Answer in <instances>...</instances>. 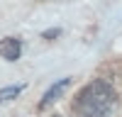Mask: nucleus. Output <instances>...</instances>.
<instances>
[{
    "mask_svg": "<svg viewBox=\"0 0 122 117\" xmlns=\"http://www.w3.org/2000/svg\"><path fill=\"white\" fill-rule=\"evenodd\" d=\"M25 90V85H7V88H0V102H10Z\"/></svg>",
    "mask_w": 122,
    "mask_h": 117,
    "instance_id": "obj_4",
    "label": "nucleus"
},
{
    "mask_svg": "<svg viewBox=\"0 0 122 117\" xmlns=\"http://www.w3.org/2000/svg\"><path fill=\"white\" fill-rule=\"evenodd\" d=\"M20 54H22V44H20V39H15V37L0 39V56H3L5 61H17Z\"/></svg>",
    "mask_w": 122,
    "mask_h": 117,
    "instance_id": "obj_3",
    "label": "nucleus"
},
{
    "mask_svg": "<svg viewBox=\"0 0 122 117\" xmlns=\"http://www.w3.org/2000/svg\"><path fill=\"white\" fill-rule=\"evenodd\" d=\"M59 34H61V29H46V32H44L42 37H44V39H56Z\"/></svg>",
    "mask_w": 122,
    "mask_h": 117,
    "instance_id": "obj_5",
    "label": "nucleus"
},
{
    "mask_svg": "<svg viewBox=\"0 0 122 117\" xmlns=\"http://www.w3.org/2000/svg\"><path fill=\"white\" fill-rule=\"evenodd\" d=\"M71 85V78H59V81L51 85V88H49V90L42 95V102H39V110H44V107L46 105H51L54 100H59V98L61 95H64V90H66V88Z\"/></svg>",
    "mask_w": 122,
    "mask_h": 117,
    "instance_id": "obj_2",
    "label": "nucleus"
},
{
    "mask_svg": "<svg viewBox=\"0 0 122 117\" xmlns=\"http://www.w3.org/2000/svg\"><path fill=\"white\" fill-rule=\"evenodd\" d=\"M76 110L81 117H112L117 110V93L105 81H90L76 95Z\"/></svg>",
    "mask_w": 122,
    "mask_h": 117,
    "instance_id": "obj_1",
    "label": "nucleus"
}]
</instances>
